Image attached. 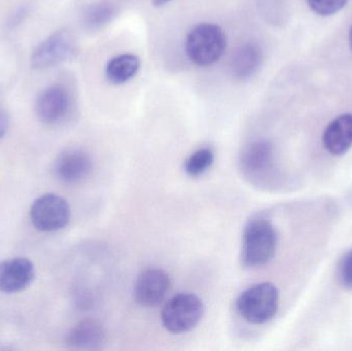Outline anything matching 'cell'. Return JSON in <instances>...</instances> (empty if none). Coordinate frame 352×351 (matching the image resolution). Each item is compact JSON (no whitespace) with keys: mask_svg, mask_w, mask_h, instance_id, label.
I'll return each instance as SVG.
<instances>
[{"mask_svg":"<svg viewBox=\"0 0 352 351\" xmlns=\"http://www.w3.org/2000/svg\"><path fill=\"white\" fill-rule=\"evenodd\" d=\"M115 16V8L107 2L92 4L85 10L82 21L84 25L90 30L102 28L111 22Z\"/></svg>","mask_w":352,"mask_h":351,"instance_id":"obj_16","label":"cell"},{"mask_svg":"<svg viewBox=\"0 0 352 351\" xmlns=\"http://www.w3.org/2000/svg\"><path fill=\"white\" fill-rule=\"evenodd\" d=\"M70 216L69 204L56 194H45L37 198L30 208L31 223L41 232L62 230L67 226Z\"/></svg>","mask_w":352,"mask_h":351,"instance_id":"obj_6","label":"cell"},{"mask_svg":"<svg viewBox=\"0 0 352 351\" xmlns=\"http://www.w3.org/2000/svg\"><path fill=\"white\" fill-rule=\"evenodd\" d=\"M171 1L173 0H153V5L156 6V8H162V6L166 5Z\"/></svg>","mask_w":352,"mask_h":351,"instance_id":"obj_21","label":"cell"},{"mask_svg":"<svg viewBox=\"0 0 352 351\" xmlns=\"http://www.w3.org/2000/svg\"><path fill=\"white\" fill-rule=\"evenodd\" d=\"M78 54L76 37L66 29L57 31L39 43L31 56V65L35 69L55 67L74 59Z\"/></svg>","mask_w":352,"mask_h":351,"instance_id":"obj_5","label":"cell"},{"mask_svg":"<svg viewBox=\"0 0 352 351\" xmlns=\"http://www.w3.org/2000/svg\"><path fill=\"white\" fill-rule=\"evenodd\" d=\"M104 342V329L92 319H86L74 326L66 337V343L72 350H100Z\"/></svg>","mask_w":352,"mask_h":351,"instance_id":"obj_13","label":"cell"},{"mask_svg":"<svg viewBox=\"0 0 352 351\" xmlns=\"http://www.w3.org/2000/svg\"><path fill=\"white\" fill-rule=\"evenodd\" d=\"M324 148L335 156L349 152L352 146V113H344L333 120L324 130Z\"/></svg>","mask_w":352,"mask_h":351,"instance_id":"obj_12","label":"cell"},{"mask_svg":"<svg viewBox=\"0 0 352 351\" xmlns=\"http://www.w3.org/2000/svg\"><path fill=\"white\" fill-rule=\"evenodd\" d=\"M72 111V95L62 84H52L41 91L35 103L37 117L45 125H61L69 117Z\"/></svg>","mask_w":352,"mask_h":351,"instance_id":"obj_7","label":"cell"},{"mask_svg":"<svg viewBox=\"0 0 352 351\" xmlns=\"http://www.w3.org/2000/svg\"><path fill=\"white\" fill-rule=\"evenodd\" d=\"M262 47L254 41L244 43L234 53L231 60L232 73L237 80H246L254 76L263 63Z\"/></svg>","mask_w":352,"mask_h":351,"instance_id":"obj_14","label":"cell"},{"mask_svg":"<svg viewBox=\"0 0 352 351\" xmlns=\"http://www.w3.org/2000/svg\"><path fill=\"white\" fill-rule=\"evenodd\" d=\"M204 315V305L198 296L188 293L176 295L161 313L163 326L171 333H186L194 329Z\"/></svg>","mask_w":352,"mask_h":351,"instance_id":"obj_4","label":"cell"},{"mask_svg":"<svg viewBox=\"0 0 352 351\" xmlns=\"http://www.w3.org/2000/svg\"><path fill=\"white\" fill-rule=\"evenodd\" d=\"M214 162V152L211 148H202L192 152L184 163V171L190 177L204 174Z\"/></svg>","mask_w":352,"mask_h":351,"instance_id":"obj_17","label":"cell"},{"mask_svg":"<svg viewBox=\"0 0 352 351\" xmlns=\"http://www.w3.org/2000/svg\"><path fill=\"white\" fill-rule=\"evenodd\" d=\"M140 59L134 54H122L109 60L105 68L107 80L113 84H124L135 78L140 69Z\"/></svg>","mask_w":352,"mask_h":351,"instance_id":"obj_15","label":"cell"},{"mask_svg":"<svg viewBox=\"0 0 352 351\" xmlns=\"http://www.w3.org/2000/svg\"><path fill=\"white\" fill-rule=\"evenodd\" d=\"M349 45H351V51H352V26H351V30H349Z\"/></svg>","mask_w":352,"mask_h":351,"instance_id":"obj_22","label":"cell"},{"mask_svg":"<svg viewBox=\"0 0 352 351\" xmlns=\"http://www.w3.org/2000/svg\"><path fill=\"white\" fill-rule=\"evenodd\" d=\"M338 275L342 286L347 290L352 291V249L347 251L340 260Z\"/></svg>","mask_w":352,"mask_h":351,"instance_id":"obj_19","label":"cell"},{"mask_svg":"<svg viewBox=\"0 0 352 351\" xmlns=\"http://www.w3.org/2000/svg\"><path fill=\"white\" fill-rule=\"evenodd\" d=\"M277 249V233L266 218L250 220L242 237L241 261L245 267L256 268L272 261Z\"/></svg>","mask_w":352,"mask_h":351,"instance_id":"obj_1","label":"cell"},{"mask_svg":"<svg viewBox=\"0 0 352 351\" xmlns=\"http://www.w3.org/2000/svg\"><path fill=\"white\" fill-rule=\"evenodd\" d=\"M10 127V117L3 109H0V138L3 137Z\"/></svg>","mask_w":352,"mask_h":351,"instance_id":"obj_20","label":"cell"},{"mask_svg":"<svg viewBox=\"0 0 352 351\" xmlns=\"http://www.w3.org/2000/svg\"><path fill=\"white\" fill-rule=\"evenodd\" d=\"M54 170L56 177L63 183H80L90 174L92 160L84 150L70 148L58 156Z\"/></svg>","mask_w":352,"mask_h":351,"instance_id":"obj_11","label":"cell"},{"mask_svg":"<svg viewBox=\"0 0 352 351\" xmlns=\"http://www.w3.org/2000/svg\"><path fill=\"white\" fill-rule=\"evenodd\" d=\"M227 49V36L219 25L201 23L188 32L186 53L188 59L198 66L217 63Z\"/></svg>","mask_w":352,"mask_h":351,"instance_id":"obj_2","label":"cell"},{"mask_svg":"<svg viewBox=\"0 0 352 351\" xmlns=\"http://www.w3.org/2000/svg\"><path fill=\"white\" fill-rule=\"evenodd\" d=\"M171 282L168 274L158 268H148L138 275L134 284V299L142 307H157L165 300Z\"/></svg>","mask_w":352,"mask_h":351,"instance_id":"obj_8","label":"cell"},{"mask_svg":"<svg viewBox=\"0 0 352 351\" xmlns=\"http://www.w3.org/2000/svg\"><path fill=\"white\" fill-rule=\"evenodd\" d=\"M34 278V265L27 258H12L0 263V292H22L32 284Z\"/></svg>","mask_w":352,"mask_h":351,"instance_id":"obj_10","label":"cell"},{"mask_svg":"<svg viewBox=\"0 0 352 351\" xmlns=\"http://www.w3.org/2000/svg\"><path fill=\"white\" fill-rule=\"evenodd\" d=\"M274 150L267 140H256L242 150L240 169L250 181H263L272 170Z\"/></svg>","mask_w":352,"mask_h":351,"instance_id":"obj_9","label":"cell"},{"mask_svg":"<svg viewBox=\"0 0 352 351\" xmlns=\"http://www.w3.org/2000/svg\"><path fill=\"white\" fill-rule=\"evenodd\" d=\"M306 1L316 14L329 16L342 10L349 0H306Z\"/></svg>","mask_w":352,"mask_h":351,"instance_id":"obj_18","label":"cell"},{"mask_svg":"<svg viewBox=\"0 0 352 351\" xmlns=\"http://www.w3.org/2000/svg\"><path fill=\"white\" fill-rule=\"evenodd\" d=\"M278 303L276 286L271 282H262L241 293L236 302V308L244 321L252 325H263L275 317Z\"/></svg>","mask_w":352,"mask_h":351,"instance_id":"obj_3","label":"cell"}]
</instances>
